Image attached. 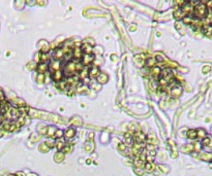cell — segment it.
Listing matches in <instances>:
<instances>
[{
    "label": "cell",
    "instance_id": "cell-2",
    "mask_svg": "<svg viewBox=\"0 0 212 176\" xmlns=\"http://www.w3.org/2000/svg\"><path fill=\"white\" fill-rule=\"evenodd\" d=\"M193 15L195 18L199 20H204L208 15V9L204 3H198L196 6H193Z\"/></svg>",
    "mask_w": 212,
    "mask_h": 176
},
{
    "label": "cell",
    "instance_id": "cell-16",
    "mask_svg": "<svg viewBox=\"0 0 212 176\" xmlns=\"http://www.w3.org/2000/svg\"><path fill=\"white\" fill-rule=\"evenodd\" d=\"M56 145H57L58 149H62L64 146V141H62L61 139H58V140L56 141Z\"/></svg>",
    "mask_w": 212,
    "mask_h": 176
},
{
    "label": "cell",
    "instance_id": "cell-12",
    "mask_svg": "<svg viewBox=\"0 0 212 176\" xmlns=\"http://www.w3.org/2000/svg\"><path fill=\"white\" fill-rule=\"evenodd\" d=\"M187 137H188L189 139H196L197 138V131L196 130H189L188 132H187Z\"/></svg>",
    "mask_w": 212,
    "mask_h": 176
},
{
    "label": "cell",
    "instance_id": "cell-3",
    "mask_svg": "<svg viewBox=\"0 0 212 176\" xmlns=\"http://www.w3.org/2000/svg\"><path fill=\"white\" fill-rule=\"evenodd\" d=\"M202 32L205 36L207 37H210L212 36V26L211 25H203L202 27Z\"/></svg>",
    "mask_w": 212,
    "mask_h": 176
},
{
    "label": "cell",
    "instance_id": "cell-17",
    "mask_svg": "<svg viewBox=\"0 0 212 176\" xmlns=\"http://www.w3.org/2000/svg\"><path fill=\"white\" fill-rule=\"evenodd\" d=\"M197 136L201 137V138H205L206 137V133L204 130H200V131H197Z\"/></svg>",
    "mask_w": 212,
    "mask_h": 176
},
{
    "label": "cell",
    "instance_id": "cell-1",
    "mask_svg": "<svg viewBox=\"0 0 212 176\" xmlns=\"http://www.w3.org/2000/svg\"><path fill=\"white\" fill-rule=\"evenodd\" d=\"M19 115V111L16 110L15 108H11L9 103L5 101L4 94L0 90V124L2 123L6 124L9 122H11V120H16Z\"/></svg>",
    "mask_w": 212,
    "mask_h": 176
},
{
    "label": "cell",
    "instance_id": "cell-14",
    "mask_svg": "<svg viewBox=\"0 0 212 176\" xmlns=\"http://www.w3.org/2000/svg\"><path fill=\"white\" fill-rule=\"evenodd\" d=\"M160 72L161 71L158 67H154L151 69V73H152V75H154V76H158L159 74H160Z\"/></svg>",
    "mask_w": 212,
    "mask_h": 176
},
{
    "label": "cell",
    "instance_id": "cell-10",
    "mask_svg": "<svg viewBox=\"0 0 212 176\" xmlns=\"http://www.w3.org/2000/svg\"><path fill=\"white\" fill-rule=\"evenodd\" d=\"M62 76H63V74H62V72L59 71V70H57V71L54 72L53 77H54V79H55V80H61L62 79Z\"/></svg>",
    "mask_w": 212,
    "mask_h": 176
},
{
    "label": "cell",
    "instance_id": "cell-7",
    "mask_svg": "<svg viewBox=\"0 0 212 176\" xmlns=\"http://www.w3.org/2000/svg\"><path fill=\"white\" fill-rule=\"evenodd\" d=\"M72 57H74L76 59H81V57H82V50H81V48H74L72 50Z\"/></svg>",
    "mask_w": 212,
    "mask_h": 176
},
{
    "label": "cell",
    "instance_id": "cell-15",
    "mask_svg": "<svg viewBox=\"0 0 212 176\" xmlns=\"http://www.w3.org/2000/svg\"><path fill=\"white\" fill-rule=\"evenodd\" d=\"M74 135V129H68V130L65 132V136L68 137V138H72Z\"/></svg>",
    "mask_w": 212,
    "mask_h": 176
},
{
    "label": "cell",
    "instance_id": "cell-13",
    "mask_svg": "<svg viewBox=\"0 0 212 176\" xmlns=\"http://www.w3.org/2000/svg\"><path fill=\"white\" fill-rule=\"evenodd\" d=\"M125 141H126L127 144L130 145V146H132V144H134V138L132 136H130V134L125 135Z\"/></svg>",
    "mask_w": 212,
    "mask_h": 176
},
{
    "label": "cell",
    "instance_id": "cell-9",
    "mask_svg": "<svg viewBox=\"0 0 212 176\" xmlns=\"http://www.w3.org/2000/svg\"><path fill=\"white\" fill-rule=\"evenodd\" d=\"M89 75L91 76V77H97V76L100 75V70H98L97 68H92L91 71L89 72Z\"/></svg>",
    "mask_w": 212,
    "mask_h": 176
},
{
    "label": "cell",
    "instance_id": "cell-5",
    "mask_svg": "<svg viewBox=\"0 0 212 176\" xmlns=\"http://www.w3.org/2000/svg\"><path fill=\"white\" fill-rule=\"evenodd\" d=\"M136 140L139 144H141L142 142H145V140H146V136H145L144 133H142V132L139 131V132L136 134Z\"/></svg>",
    "mask_w": 212,
    "mask_h": 176
},
{
    "label": "cell",
    "instance_id": "cell-6",
    "mask_svg": "<svg viewBox=\"0 0 212 176\" xmlns=\"http://www.w3.org/2000/svg\"><path fill=\"white\" fill-rule=\"evenodd\" d=\"M202 144H203L204 146L211 147L212 146V136H207V137H205V138H203Z\"/></svg>",
    "mask_w": 212,
    "mask_h": 176
},
{
    "label": "cell",
    "instance_id": "cell-8",
    "mask_svg": "<svg viewBox=\"0 0 212 176\" xmlns=\"http://www.w3.org/2000/svg\"><path fill=\"white\" fill-rule=\"evenodd\" d=\"M47 69H48V64L46 63V62L40 63L39 65H38V72H39L40 74H42L44 72H46V70Z\"/></svg>",
    "mask_w": 212,
    "mask_h": 176
},
{
    "label": "cell",
    "instance_id": "cell-4",
    "mask_svg": "<svg viewBox=\"0 0 212 176\" xmlns=\"http://www.w3.org/2000/svg\"><path fill=\"white\" fill-rule=\"evenodd\" d=\"M82 57H83V64H85V65H88L89 63H91V62L93 61V58H94L91 54L90 55L84 54V56H82Z\"/></svg>",
    "mask_w": 212,
    "mask_h": 176
},
{
    "label": "cell",
    "instance_id": "cell-11",
    "mask_svg": "<svg viewBox=\"0 0 212 176\" xmlns=\"http://www.w3.org/2000/svg\"><path fill=\"white\" fill-rule=\"evenodd\" d=\"M180 94H181V88H180V87H175V88H173V90H172V95H173V96L178 97Z\"/></svg>",
    "mask_w": 212,
    "mask_h": 176
}]
</instances>
